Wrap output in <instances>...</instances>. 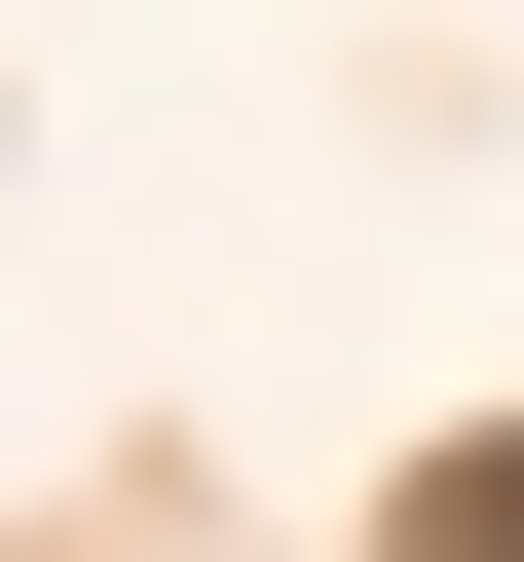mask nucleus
<instances>
[{"label":"nucleus","instance_id":"obj_1","mask_svg":"<svg viewBox=\"0 0 524 562\" xmlns=\"http://www.w3.org/2000/svg\"><path fill=\"white\" fill-rule=\"evenodd\" d=\"M375 562H524V413H449V450L375 487Z\"/></svg>","mask_w":524,"mask_h":562}]
</instances>
